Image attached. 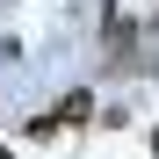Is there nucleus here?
Instances as JSON below:
<instances>
[{"mask_svg":"<svg viewBox=\"0 0 159 159\" xmlns=\"http://www.w3.org/2000/svg\"><path fill=\"white\" fill-rule=\"evenodd\" d=\"M87 116H94V94H87V87H72V94L58 101V123H87Z\"/></svg>","mask_w":159,"mask_h":159,"instance_id":"obj_1","label":"nucleus"},{"mask_svg":"<svg viewBox=\"0 0 159 159\" xmlns=\"http://www.w3.org/2000/svg\"><path fill=\"white\" fill-rule=\"evenodd\" d=\"M152 159H159V130H152Z\"/></svg>","mask_w":159,"mask_h":159,"instance_id":"obj_2","label":"nucleus"},{"mask_svg":"<svg viewBox=\"0 0 159 159\" xmlns=\"http://www.w3.org/2000/svg\"><path fill=\"white\" fill-rule=\"evenodd\" d=\"M0 159H7V145H0Z\"/></svg>","mask_w":159,"mask_h":159,"instance_id":"obj_3","label":"nucleus"}]
</instances>
